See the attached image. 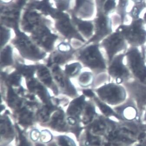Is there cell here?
I'll list each match as a JSON object with an SVG mask.
<instances>
[{
	"instance_id": "obj_24",
	"label": "cell",
	"mask_w": 146,
	"mask_h": 146,
	"mask_svg": "<svg viewBox=\"0 0 146 146\" xmlns=\"http://www.w3.org/2000/svg\"><path fill=\"white\" fill-rule=\"evenodd\" d=\"M95 100L98 105L100 110L102 111V112L104 114L107 116H110V115H113L114 114V113L112 111V110L107 104L100 102V100L97 98H95Z\"/></svg>"
},
{
	"instance_id": "obj_1",
	"label": "cell",
	"mask_w": 146,
	"mask_h": 146,
	"mask_svg": "<svg viewBox=\"0 0 146 146\" xmlns=\"http://www.w3.org/2000/svg\"><path fill=\"white\" fill-rule=\"evenodd\" d=\"M145 23L143 18L132 20L129 25L122 24L116 31L121 33L128 44L137 47L143 45L146 41Z\"/></svg>"
},
{
	"instance_id": "obj_37",
	"label": "cell",
	"mask_w": 146,
	"mask_h": 146,
	"mask_svg": "<svg viewBox=\"0 0 146 146\" xmlns=\"http://www.w3.org/2000/svg\"><path fill=\"white\" fill-rule=\"evenodd\" d=\"M145 119H146V113H145Z\"/></svg>"
},
{
	"instance_id": "obj_7",
	"label": "cell",
	"mask_w": 146,
	"mask_h": 146,
	"mask_svg": "<svg viewBox=\"0 0 146 146\" xmlns=\"http://www.w3.org/2000/svg\"><path fill=\"white\" fill-rule=\"evenodd\" d=\"M16 46L24 57L31 60H39L45 56L37 47L29 40L23 38L17 40Z\"/></svg>"
},
{
	"instance_id": "obj_16",
	"label": "cell",
	"mask_w": 146,
	"mask_h": 146,
	"mask_svg": "<svg viewBox=\"0 0 146 146\" xmlns=\"http://www.w3.org/2000/svg\"><path fill=\"white\" fill-rule=\"evenodd\" d=\"M33 115L31 112L27 111L26 109H23L19 114L20 122L23 125H29L32 121Z\"/></svg>"
},
{
	"instance_id": "obj_32",
	"label": "cell",
	"mask_w": 146,
	"mask_h": 146,
	"mask_svg": "<svg viewBox=\"0 0 146 146\" xmlns=\"http://www.w3.org/2000/svg\"><path fill=\"white\" fill-rule=\"evenodd\" d=\"M10 80L13 84L18 85L19 84L20 77L17 74H13L10 78Z\"/></svg>"
},
{
	"instance_id": "obj_10",
	"label": "cell",
	"mask_w": 146,
	"mask_h": 146,
	"mask_svg": "<svg viewBox=\"0 0 146 146\" xmlns=\"http://www.w3.org/2000/svg\"><path fill=\"white\" fill-rule=\"evenodd\" d=\"M133 5L131 10L128 11V15L132 20L137 19L144 9L146 8V0H131Z\"/></svg>"
},
{
	"instance_id": "obj_5",
	"label": "cell",
	"mask_w": 146,
	"mask_h": 146,
	"mask_svg": "<svg viewBox=\"0 0 146 146\" xmlns=\"http://www.w3.org/2000/svg\"><path fill=\"white\" fill-rule=\"evenodd\" d=\"M127 42L123 35L117 31L103 40L102 45L107 53L109 64L116 56V54L126 49Z\"/></svg>"
},
{
	"instance_id": "obj_18",
	"label": "cell",
	"mask_w": 146,
	"mask_h": 146,
	"mask_svg": "<svg viewBox=\"0 0 146 146\" xmlns=\"http://www.w3.org/2000/svg\"><path fill=\"white\" fill-rule=\"evenodd\" d=\"M1 133L6 137H11L13 134V131L10 123L7 120L1 119Z\"/></svg>"
},
{
	"instance_id": "obj_15",
	"label": "cell",
	"mask_w": 146,
	"mask_h": 146,
	"mask_svg": "<svg viewBox=\"0 0 146 146\" xmlns=\"http://www.w3.org/2000/svg\"><path fill=\"white\" fill-rule=\"evenodd\" d=\"M38 74L41 80L46 85L50 86L52 83V79L48 69L44 66L39 67Z\"/></svg>"
},
{
	"instance_id": "obj_9",
	"label": "cell",
	"mask_w": 146,
	"mask_h": 146,
	"mask_svg": "<svg viewBox=\"0 0 146 146\" xmlns=\"http://www.w3.org/2000/svg\"><path fill=\"white\" fill-rule=\"evenodd\" d=\"M117 0H97L100 15H108L116 10Z\"/></svg>"
},
{
	"instance_id": "obj_33",
	"label": "cell",
	"mask_w": 146,
	"mask_h": 146,
	"mask_svg": "<svg viewBox=\"0 0 146 146\" xmlns=\"http://www.w3.org/2000/svg\"><path fill=\"white\" fill-rule=\"evenodd\" d=\"M40 136V134L39 132L36 130H33L31 132V138L34 141H37Z\"/></svg>"
},
{
	"instance_id": "obj_4",
	"label": "cell",
	"mask_w": 146,
	"mask_h": 146,
	"mask_svg": "<svg viewBox=\"0 0 146 146\" xmlns=\"http://www.w3.org/2000/svg\"><path fill=\"white\" fill-rule=\"evenodd\" d=\"M97 92L100 99L111 105H117L126 100L125 89L117 84H108L98 89Z\"/></svg>"
},
{
	"instance_id": "obj_19",
	"label": "cell",
	"mask_w": 146,
	"mask_h": 146,
	"mask_svg": "<svg viewBox=\"0 0 146 146\" xmlns=\"http://www.w3.org/2000/svg\"><path fill=\"white\" fill-rule=\"evenodd\" d=\"M106 124L105 122L102 120H98L94 122L90 127V130L95 134H102L105 131Z\"/></svg>"
},
{
	"instance_id": "obj_29",
	"label": "cell",
	"mask_w": 146,
	"mask_h": 146,
	"mask_svg": "<svg viewBox=\"0 0 146 146\" xmlns=\"http://www.w3.org/2000/svg\"><path fill=\"white\" fill-rule=\"evenodd\" d=\"M52 135L47 131H44L40 135V139L43 142L48 143L52 139Z\"/></svg>"
},
{
	"instance_id": "obj_23",
	"label": "cell",
	"mask_w": 146,
	"mask_h": 146,
	"mask_svg": "<svg viewBox=\"0 0 146 146\" xmlns=\"http://www.w3.org/2000/svg\"><path fill=\"white\" fill-rule=\"evenodd\" d=\"M81 66L79 63H75L66 66L65 71L70 76H74L79 72Z\"/></svg>"
},
{
	"instance_id": "obj_26",
	"label": "cell",
	"mask_w": 146,
	"mask_h": 146,
	"mask_svg": "<svg viewBox=\"0 0 146 146\" xmlns=\"http://www.w3.org/2000/svg\"><path fill=\"white\" fill-rule=\"evenodd\" d=\"M58 143L60 146H76L74 142L66 136L59 137Z\"/></svg>"
},
{
	"instance_id": "obj_28",
	"label": "cell",
	"mask_w": 146,
	"mask_h": 146,
	"mask_svg": "<svg viewBox=\"0 0 146 146\" xmlns=\"http://www.w3.org/2000/svg\"><path fill=\"white\" fill-rule=\"evenodd\" d=\"M124 115L128 119H133L136 115V109L132 106H128L124 110Z\"/></svg>"
},
{
	"instance_id": "obj_8",
	"label": "cell",
	"mask_w": 146,
	"mask_h": 146,
	"mask_svg": "<svg viewBox=\"0 0 146 146\" xmlns=\"http://www.w3.org/2000/svg\"><path fill=\"white\" fill-rule=\"evenodd\" d=\"M113 21L108 15H99L96 22V33L91 41L104 39L112 33Z\"/></svg>"
},
{
	"instance_id": "obj_36",
	"label": "cell",
	"mask_w": 146,
	"mask_h": 146,
	"mask_svg": "<svg viewBox=\"0 0 146 146\" xmlns=\"http://www.w3.org/2000/svg\"><path fill=\"white\" fill-rule=\"evenodd\" d=\"M143 19L144 21L145 24H146V12H145V13H144V15H143Z\"/></svg>"
},
{
	"instance_id": "obj_12",
	"label": "cell",
	"mask_w": 146,
	"mask_h": 146,
	"mask_svg": "<svg viewBox=\"0 0 146 146\" xmlns=\"http://www.w3.org/2000/svg\"><path fill=\"white\" fill-rule=\"evenodd\" d=\"M130 0H118L116 8V11L118 15L120 17L121 25L124 24L125 18L127 15L128 7H129Z\"/></svg>"
},
{
	"instance_id": "obj_3",
	"label": "cell",
	"mask_w": 146,
	"mask_h": 146,
	"mask_svg": "<svg viewBox=\"0 0 146 146\" xmlns=\"http://www.w3.org/2000/svg\"><path fill=\"white\" fill-rule=\"evenodd\" d=\"M125 55L133 74L141 83L146 84V65L141 53L136 47H133Z\"/></svg>"
},
{
	"instance_id": "obj_35",
	"label": "cell",
	"mask_w": 146,
	"mask_h": 146,
	"mask_svg": "<svg viewBox=\"0 0 146 146\" xmlns=\"http://www.w3.org/2000/svg\"><path fill=\"white\" fill-rule=\"evenodd\" d=\"M68 121L69 123L71 125H74L76 124V121L74 118H73V117H69L68 119Z\"/></svg>"
},
{
	"instance_id": "obj_20",
	"label": "cell",
	"mask_w": 146,
	"mask_h": 146,
	"mask_svg": "<svg viewBox=\"0 0 146 146\" xmlns=\"http://www.w3.org/2000/svg\"><path fill=\"white\" fill-rule=\"evenodd\" d=\"M95 111L94 107L89 104L86 107L84 113L83 121L85 124H88L91 121L94 117Z\"/></svg>"
},
{
	"instance_id": "obj_34",
	"label": "cell",
	"mask_w": 146,
	"mask_h": 146,
	"mask_svg": "<svg viewBox=\"0 0 146 146\" xmlns=\"http://www.w3.org/2000/svg\"><path fill=\"white\" fill-rule=\"evenodd\" d=\"M84 94L88 97H94V94L92 91H91L90 90H84Z\"/></svg>"
},
{
	"instance_id": "obj_22",
	"label": "cell",
	"mask_w": 146,
	"mask_h": 146,
	"mask_svg": "<svg viewBox=\"0 0 146 146\" xmlns=\"http://www.w3.org/2000/svg\"><path fill=\"white\" fill-rule=\"evenodd\" d=\"M50 109V108L48 107H44L39 111L38 112V118L40 121L45 122L48 120Z\"/></svg>"
},
{
	"instance_id": "obj_21",
	"label": "cell",
	"mask_w": 146,
	"mask_h": 146,
	"mask_svg": "<svg viewBox=\"0 0 146 146\" xmlns=\"http://www.w3.org/2000/svg\"><path fill=\"white\" fill-rule=\"evenodd\" d=\"M79 82L82 86L87 87L90 85L93 81V76L91 73L84 72L80 75Z\"/></svg>"
},
{
	"instance_id": "obj_11",
	"label": "cell",
	"mask_w": 146,
	"mask_h": 146,
	"mask_svg": "<svg viewBox=\"0 0 146 146\" xmlns=\"http://www.w3.org/2000/svg\"><path fill=\"white\" fill-rule=\"evenodd\" d=\"M84 104V97L81 96L72 102L68 109V114L70 116H78L80 114Z\"/></svg>"
},
{
	"instance_id": "obj_14",
	"label": "cell",
	"mask_w": 146,
	"mask_h": 146,
	"mask_svg": "<svg viewBox=\"0 0 146 146\" xmlns=\"http://www.w3.org/2000/svg\"><path fill=\"white\" fill-rule=\"evenodd\" d=\"M135 85L137 88L136 90L133 88V93L136 100L141 106L146 105V87L140 84Z\"/></svg>"
},
{
	"instance_id": "obj_13",
	"label": "cell",
	"mask_w": 146,
	"mask_h": 146,
	"mask_svg": "<svg viewBox=\"0 0 146 146\" xmlns=\"http://www.w3.org/2000/svg\"><path fill=\"white\" fill-rule=\"evenodd\" d=\"M50 124L52 127L58 130H63L64 128L65 123L62 112L58 111L54 114L51 119Z\"/></svg>"
},
{
	"instance_id": "obj_25",
	"label": "cell",
	"mask_w": 146,
	"mask_h": 146,
	"mask_svg": "<svg viewBox=\"0 0 146 146\" xmlns=\"http://www.w3.org/2000/svg\"><path fill=\"white\" fill-rule=\"evenodd\" d=\"M86 144L87 145L94 146H100L101 144V140L98 137L91 135L90 133H88Z\"/></svg>"
},
{
	"instance_id": "obj_2",
	"label": "cell",
	"mask_w": 146,
	"mask_h": 146,
	"mask_svg": "<svg viewBox=\"0 0 146 146\" xmlns=\"http://www.w3.org/2000/svg\"><path fill=\"white\" fill-rule=\"evenodd\" d=\"M79 58L85 65L95 71L103 72L107 68L105 60L97 45L90 46L82 50Z\"/></svg>"
},
{
	"instance_id": "obj_31",
	"label": "cell",
	"mask_w": 146,
	"mask_h": 146,
	"mask_svg": "<svg viewBox=\"0 0 146 146\" xmlns=\"http://www.w3.org/2000/svg\"><path fill=\"white\" fill-rule=\"evenodd\" d=\"M59 50L62 53H67L70 50V47L69 45L67 44L62 43L59 46Z\"/></svg>"
},
{
	"instance_id": "obj_6",
	"label": "cell",
	"mask_w": 146,
	"mask_h": 146,
	"mask_svg": "<svg viewBox=\"0 0 146 146\" xmlns=\"http://www.w3.org/2000/svg\"><path fill=\"white\" fill-rule=\"evenodd\" d=\"M125 55L121 54L116 56L109 64L108 72L110 76L115 79L116 84H120L130 78V71L123 63Z\"/></svg>"
},
{
	"instance_id": "obj_38",
	"label": "cell",
	"mask_w": 146,
	"mask_h": 146,
	"mask_svg": "<svg viewBox=\"0 0 146 146\" xmlns=\"http://www.w3.org/2000/svg\"><path fill=\"white\" fill-rule=\"evenodd\" d=\"M51 146H55V145H51Z\"/></svg>"
},
{
	"instance_id": "obj_17",
	"label": "cell",
	"mask_w": 146,
	"mask_h": 146,
	"mask_svg": "<svg viewBox=\"0 0 146 146\" xmlns=\"http://www.w3.org/2000/svg\"><path fill=\"white\" fill-rule=\"evenodd\" d=\"M1 63L3 65H8L12 63V51L10 46H7L1 54Z\"/></svg>"
},
{
	"instance_id": "obj_27",
	"label": "cell",
	"mask_w": 146,
	"mask_h": 146,
	"mask_svg": "<svg viewBox=\"0 0 146 146\" xmlns=\"http://www.w3.org/2000/svg\"><path fill=\"white\" fill-rule=\"evenodd\" d=\"M19 70L20 71L21 73L23 75L27 77H31L32 76V74H34L35 69L34 67L31 66H20L18 67Z\"/></svg>"
},
{
	"instance_id": "obj_30",
	"label": "cell",
	"mask_w": 146,
	"mask_h": 146,
	"mask_svg": "<svg viewBox=\"0 0 146 146\" xmlns=\"http://www.w3.org/2000/svg\"><path fill=\"white\" fill-rule=\"evenodd\" d=\"M65 60V58L64 56L60 54H56V55H54L53 58V61H54V63L58 64L63 63Z\"/></svg>"
}]
</instances>
